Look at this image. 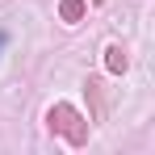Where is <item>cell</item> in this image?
I'll list each match as a JSON object with an SVG mask.
<instances>
[{"label": "cell", "mask_w": 155, "mask_h": 155, "mask_svg": "<svg viewBox=\"0 0 155 155\" xmlns=\"http://www.w3.org/2000/svg\"><path fill=\"white\" fill-rule=\"evenodd\" d=\"M97 4H105V0H97Z\"/></svg>", "instance_id": "5"}, {"label": "cell", "mask_w": 155, "mask_h": 155, "mask_svg": "<svg viewBox=\"0 0 155 155\" xmlns=\"http://www.w3.org/2000/svg\"><path fill=\"white\" fill-rule=\"evenodd\" d=\"M59 17H63V21H71V25H76L80 17H84V0H63V4H59Z\"/></svg>", "instance_id": "3"}, {"label": "cell", "mask_w": 155, "mask_h": 155, "mask_svg": "<svg viewBox=\"0 0 155 155\" xmlns=\"http://www.w3.org/2000/svg\"><path fill=\"white\" fill-rule=\"evenodd\" d=\"M0 51H4V34H0Z\"/></svg>", "instance_id": "4"}, {"label": "cell", "mask_w": 155, "mask_h": 155, "mask_svg": "<svg viewBox=\"0 0 155 155\" xmlns=\"http://www.w3.org/2000/svg\"><path fill=\"white\" fill-rule=\"evenodd\" d=\"M46 122H51V130L63 134L71 147H84V143H88V122L80 117V109H71V105H51Z\"/></svg>", "instance_id": "1"}, {"label": "cell", "mask_w": 155, "mask_h": 155, "mask_svg": "<svg viewBox=\"0 0 155 155\" xmlns=\"http://www.w3.org/2000/svg\"><path fill=\"white\" fill-rule=\"evenodd\" d=\"M126 67H130V59H126V51H122V46H109V51H105V71L122 76Z\"/></svg>", "instance_id": "2"}]
</instances>
